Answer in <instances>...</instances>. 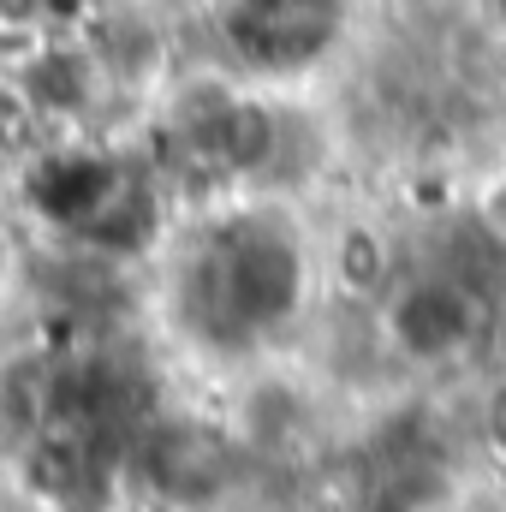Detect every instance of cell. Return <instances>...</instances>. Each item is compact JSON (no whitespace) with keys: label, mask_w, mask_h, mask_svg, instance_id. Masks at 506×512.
<instances>
[{"label":"cell","mask_w":506,"mask_h":512,"mask_svg":"<svg viewBox=\"0 0 506 512\" xmlns=\"http://www.w3.org/2000/svg\"><path fill=\"white\" fill-rule=\"evenodd\" d=\"M292 292H298V256L268 227H239V233L215 239L197 262V280H191V298L215 334L221 328L227 334L268 328L292 304Z\"/></svg>","instance_id":"6da1fadb"},{"label":"cell","mask_w":506,"mask_h":512,"mask_svg":"<svg viewBox=\"0 0 506 512\" xmlns=\"http://www.w3.org/2000/svg\"><path fill=\"white\" fill-rule=\"evenodd\" d=\"M143 477L155 483L161 501L203 507V501L227 495V483H233V447L215 429H203V423H161L143 441Z\"/></svg>","instance_id":"7a4b0ae2"},{"label":"cell","mask_w":506,"mask_h":512,"mask_svg":"<svg viewBox=\"0 0 506 512\" xmlns=\"http://www.w3.org/2000/svg\"><path fill=\"white\" fill-rule=\"evenodd\" d=\"M340 24L334 0H239L233 6V42L256 66H304L328 48Z\"/></svg>","instance_id":"3957f363"},{"label":"cell","mask_w":506,"mask_h":512,"mask_svg":"<svg viewBox=\"0 0 506 512\" xmlns=\"http://www.w3.org/2000/svg\"><path fill=\"white\" fill-rule=\"evenodd\" d=\"M387 334L411 358H453L477 334V298L447 274H423L387 304Z\"/></svg>","instance_id":"277c9868"},{"label":"cell","mask_w":506,"mask_h":512,"mask_svg":"<svg viewBox=\"0 0 506 512\" xmlns=\"http://www.w3.org/2000/svg\"><path fill=\"white\" fill-rule=\"evenodd\" d=\"M12 280V239H6V227H0V286Z\"/></svg>","instance_id":"5b68a950"}]
</instances>
